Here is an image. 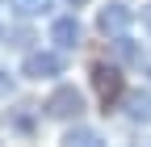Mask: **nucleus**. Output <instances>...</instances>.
Returning <instances> with one entry per match:
<instances>
[{
    "instance_id": "nucleus-3",
    "label": "nucleus",
    "mask_w": 151,
    "mask_h": 147,
    "mask_svg": "<svg viewBox=\"0 0 151 147\" xmlns=\"http://www.w3.org/2000/svg\"><path fill=\"white\" fill-rule=\"evenodd\" d=\"M21 76H25V80H55V76H63V50L55 46V50H34V55H25Z\"/></svg>"
},
{
    "instance_id": "nucleus-7",
    "label": "nucleus",
    "mask_w": 151,
    "mask_h": 147,
    "mask_svg": "<svg viewBox=\"0 0 151 147\" xmlns=\"http://www.w3.org/2000/svg\"><path fill=\"white\" fill-rule=\"evenodd\" d=\"M63 143H67V147H97V143H105V139L92 130V126H80V122H76L71 130L63 135Z\"/></svg>"
},
{
    "instance_id": "nucleus-12",
    "label": "nucleus",
    "mask_w": 151,
    "mask_h": 147,
    "mask_svg": "<svg viewBox=\"0 0 151 147\" xmlns=\"http://www.w3.org/2000/svg\"><path fill=\"white\" fill-rule=\"evenodd\" d=\"M67 4H71V9H84V4H88V0H67Z\"/></svg>"
},
{
    "instance_id": "nucleus-5",
    "label": "nucleus",
    "mask_w": 151,
    "mask_h": 147,
    "mask_svg": "<svg viewBox=\"0 0 151 147\" xmlns=\"http://www.w3.org/2000/svg\"><path fill=\"white\" fill-rule=\"evenodd\" d=\"M118 105H122L126 122H134V126H147L151 122V93H143V88H126Z\"/></svg>"
},
{
    "instance_id": "nucleus-10",
    "label": "nucleus",
    "mask_w": 151,
    "mask_h": 147,
    "mask_svg": "<svg viewBox=\"0 0 151 147\" xmlns=\"http://www.w3.org/2000/svg\"><path fill=\"white\" fill-rule=\"evenodd\" d=\"M9 93H13V76L0 67V97H9Z\"/></svg>"
},
{
    "instance_id": "nucleus-8",
    "label": "nucleus",
    "mask_w": 151,
    "mask_h": 147,
    "mask_svg": "<svg viewBox=\"0 0 151 147\" xmlns=\"http://www.w3.org/2000/svg\"><path fill=\"white\" fill-rule=\"evenodd\" d=\"M113 55H118L122 63H143V46H139L134 38H126V34L113 38Z\"/></svg>"
},
{
    "instance_id": "nucleus-1",
    "label": "nucleus",
    "mask_w": 151,
    "mask_h": 147,
    "mask_svg": "<svg viewBox=\"0 0 151 147\" xmlns=\"http://www.w3.org/2000/svg\"><path fill=\"white\" fill-rule=\"evenodd\" d=\"M42 114L55 118V122H80V118H84V93H80L76 84H59V88L42 101Z\"/></svg>"
},
{
    "instance_id": "nucleus-11",
    "label": "nucleus",
    "mask_w": 151,
    "mask_h": 147,
    "mask_svg": "<svg viewBox=\"0 0 151 147\" xmlns=\"http://www.w3.org/2000/svg\"><path fill=\"white\" fill-rule=\"evenodd\" d=\"M143 25H147V30H151V4H147V9H143Z\"/></svg>"
},
{
    "instance_id": "nucleus-9",
    "label": "nucleus",
    "mask_w": 151,
    "mask_h": 147,
    "mask_svg": "<svg viewBox=\"0 0 151 147\" xmlns=\"http://www.w3.org/2000/svg\"><path fill=\"white\" fill-rule=\"evenodd\" d=\"M9 9H13L17 17H25V21H29V17H42V13L50 9V0H9Z\"/></svg>"
},
{
    "instance_id": "nucleus-6",
    "label": "nucleus",
    "mask_w": 151,
    "mask_h": 147,
    "mask_svg": "<svg viewBox=\"0 0 151 147\" xmlns=\"http://www.w3.org/2000/svg\"><path fill=\"white\" fill-rule=\"evenodd\" d=\"M80 21H76V17H55L50 21V42L59 46V50H76L80 46Z\"/></svg>"
},
{
    "instance_id": "nucleus-4",
    "label": "nucleus",
    "mask_w": 151,
    "mask_h": 147,
    "mask_svg": "<svg viewBox=\"0 0 151 147\" xmlns=\"http://www.w3.org/2000/svg\"><path fill=\"white\" fill-rule=\"evenodd\" d=\"M130 25H134V9H126L122 0H113V4H105L97 13V30L105 34V38H118V34H126Z\"/></svg>"
},
{
    "instance_id": "nucleus-2",
    "label": "nucleus",
    "mask_w": 151,
    "mask_h": 147,
    "mask_svg": "<svg viewBox=\"0 0 151 147\" xmlns=\"http://www.w3.org/2000/svg\"><path fill=\"white\" fill-rule=\"evenodd\" d=\"M88 76H92V88H97V97H101L105 105L122 101V93H126V76H122L118 63H92Z\"/></svg>"
}]
</instances>
